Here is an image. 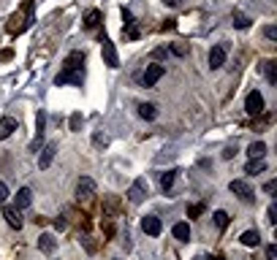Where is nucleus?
Wrapping results in <instances>:
<instances>
[{
	"label": "nucleus",
	"instance_id": "nucleus-1",
	"mask_svg": "<svg viewBox=\"0 0 277 260\" xmlns=\"http://www.w3.org/2000/svg\"><path fill=\"white\" fill-rule=\"evenodd\" d=\"M84 52H71L63 63V71L55 76V84L57 87H65V84H73V87H82L84 82Z\"/></svg>",
	"mask_w": 277,
	"mask_h": 260
},
{
	"label": "nucleus",
	"instance_id": "nucleus-2",
	"mask_svg": "<svg viewBox=\"0 0 277 260\" xmlns=\"http://www.w3.org/2000/svg\"><path fill=\"white\" fill-rule=\"evenodd\" d=\"M33 22H36V0H25V3L19 6V14H14L9 19V33L11 36H19V33H25Z\"/></svg>",
	"mask_w": 277,
	"mask_h": 260
},
{
	"label": "nucleus",
	"instance_id": "nucleus-3",
	"mask_svg": "<svg viewBox=\"0 0 277 260\" xmlns=\"http://www.w3.org/2000/svg\"><path fill=\"white\" fill-rule=\"evenodd\" d=\"M98 41H101V52H104L106 65H109V68H117V65H120V57H117V49H114L112 38L106 36V33H101V36H98Z\"/></svg>",
	"mask_w": 277,
	"mask_h": 260
},
{
	"label": "nucleus",
	"instance_id": "nucleus-4",
	"mask_svg": "<svg viewBox=\"0 0 277 260\" xmlns=\"http://www.w3.org/2000/svg\"><path fill=\"white\" fill-rule=\"evenodd\" d=\"M228 190H231L234 195L239 198V201H245V203H253V201H255V192H253V187H250L245 179H231Z\"/></svg>",
	"mask_w": 277,
	"mask_h": 260
},
{
	"label": "nucleus",
	"instance_id": "nucleus-5",
	"mask_svg": "<svg viewBox=\"0 0 277 260\" xmlns=\"http://www.w3.org/2000/svg\"><path fill=\"white\" fill-rule=\"evenodd\" d=\"M163 76H166V68H163V65H158V63L147 65L144 73H141V87H155Z\"/></svg>",
	"mask_w": 277,
	"mask_h": 260
},
{
	"label": "nucleus",
	"instance_id": "nucleus-6",
	"mask_svg": "<svg viewBox=\"0 0 277 260\" xmlns=\"http://www.w3.org/2000/svg\"><path fill=\"white\" fill-rule=\"evenodd\" d=\"M125 195H128V201H131V203H141V201H144V198L147 195H150V187H147V179H136V182H133L131 184V187H128V192H125Z\"/></svg>",
	"mask_w": 277,
	"mask_h": 260
},
{
	"label": "nucleus",
	"instance_id": "nucleus-7",
	"mask_svg": "<svg viewBox=\"0 0 277 260\" xmlns=\"http://www.w3.org/2000/svg\"><path fill=\"white\" fill-rule=\"evenodd\" d=\"M245 111L250 117H258L263 114V95L258 90H253V92H247V101H245Z\"/></svg>",
	"mask_w": 277,
	"mask_h": 260
},
{
	"label": "nucleus",
	"instance_id": "nucleus-8",
	"mask_svg": "<svg viewBox=\"0 0 277 260\" xmlns=\"http://www.w3.org/2000/svg\"><path fill=\"white\" fill-rule=\"evenodd\" d=\"M226 57H228V46L226 44L212 46V52H209V68H212V71L223 68V65H226Z\"/></svg>",
	"mask_w": 277,
	"mask_h": 260
},
{
	"label": "nucleus",
	"instance_id": "nucleus-9",
	"mask_svg": "<svg viewBox=\"0 0 277 260\" xmlns=\"http://www.w3.org/2000/svg\"><path fill=\"white\" fill-rule=\"evenodd\" d=\"M44 128H46V111L38 109V117H36V138H33L30 144V152H38L44 144Z\"/></svg>",
	"mask_w": 277,
	"mask_h": 260
},
{
	"label": "nucleus",
	"instance_id": "nucleus-10",
	"mask_svg": "<svg viewBox=\"0 0 277 260\" xmlns=\"http://www.w3.org/2000/svg\"><path fill=\"white\" fill-rule=\"evenodd\" d=\"M93 195H96V179L82 176L76 182V198L79 201H87V198H93Z\"/></svg>",
	"mask_w": 277,
	"mask_h": 260
},
{
	"label": "nucleus",
	"instance_id": "nucleus-11",
	"mask_svg": "<svg viewBox=\"0 0 277 260\" xmlns=\"http://www.w3.org/2000/svg\"><path fill=\"white\" fill-rule=\"evenodd\" d=\"M38 152H41V155H38V168L46 171L52 165V160H55V155H57V141H49L44 149H38Z\"/></svg>",
	"mask_w": 277,
	"mask_h": 260
},
{
	"label": "nucleus",
	"instance_id": "nucleus-12",
	"mask_svg": "<svg viewBox=\"0 0 277 260\" xmlns=\"http://www.w3.org/2000/svg\"><path fill=\"white\" fill-rule=\"evenodd\" d=\"M123 38H131V41H136V38H139V28H136L133 14L128 9H123Z\"/></svg>",
	"mask_w": 277,
	"mask_h": 260
},
{
	"label": "nucleus",
	"instance_id": "nucleus-13",
	"mask_svg": "<svg viewBox=\"0 0 277 260\" xmlns=\"http://www.w3.org/2000/svg\"><path fill=\"white\" fill-rule=\"evenodd\" d=\"M141 230H144L147 236H160L163 225H160V219L155 214H147V217H141Z\"/></svg>",
	"mask_w": 277,
	"mask_h": 260
},
{
	"label": "nucleus",
	"instance_id": "nucleus-14",
	"mask_svg": "<svg viewBox=\"0 0 277 260\" xmlns=\"http://www.w3.org/2000/svg\"><path fill=\"white\" fill-rule=\"evenodd\" d=\"M30 203H33V192H30V187H22V190L14 195V209L22 211V209H28Z\"/></svg>",
	"mask_w": 277,
	"mask_h": 260
},
{
	"label": "nucleus",
	"instance_id": "nucleus-15",
	"mask_svg": "<svg viewBox=\"0 0 277 260\" xmlns=\"http://www.w3.org/2000/svg\"><path fill=\"white\" fill-rule=\"evenodd\" d=\"M17 128H19V122L14 117H3V119H0V141H6V138H9Z\"/></svg>",
	"mask_w": 277,
	"mask_h": 260
},
{
	"label": "nucleus",
	"instance_id": "nucleus-16",
	"mask_svg": "<svg viewBox=\"0 0 277 260\" xmlns=\"http://www.w3.org/2000/svg\"><path fill=\"white\" fill-rule=\"evenodd\" d=\"M101 19H104V14H101L98 9H90L84 14V30H98L101 28Z\"/></svg>",
	"mask_w": 277,
	"mask_h": 260
},
{
	"label": "nucleus",
	"instance_id": "nucleus-17",
	"mask_svg": "<svg viewBox=\"0 0 277 260\" xmlns=\"http://www.w3.org/2000/svg\"><path fill=\"white\" fill-rule=\"evenodd\" d=\"M3 217H6V222L11 225V228H22V214H19V209H14V206H6L3 209Z\"/></svg>",
	"mask_w": 277,
	"mask_h": 260
},
{
	"label": "nucleus",
	"instance_id": "nucleus-18",
	"mask_svg": "<svg viewBox=\"0 0 277 260\" xmlns=\"http://www.w3.org/2000/svg\"><path fill=\"white\" fill-rule=\"evenodd\" d=\"M55 236H52V233H41V236H38V249L44 252V255H52V252H55Z\"/></svg>",
	"mask_w": 277,
	"mask_h": 260
},
{
	"label": "nucleus",
	"instance_id": "nucleus-19",
	"mask_svg": "<svg viewBox=\"0 0 277 260\" xmlns=\"http://www.w3.org/2000/svg\"><path fill=\"white\" fill-rule=\"evenodd\" d=\"M171 236L177 238V241H191V225H188V222H177L171 228Z\"/></svg>",
	"mask_w": 277,
	"mask_h": 260
},
{
	"label": "nucleus",
	"instance_id": "nucleus-20",
	"mask_svg": "<svg viewBox=\"0 0 277 260\" xmlns=\"http://www.w3.org/2000/svg\"><path fill=\"white\" fill-rule=\"evenodd\" d=\"M261 71H263V76H266V82L274 87L277 84V63L274 60H266V63L261 65Z\"/></svg>",
	"mask_w": 277,
	"mask_h": 260
},
{
	"label": "nucleus",
	"instance_id": "nucleus-21",
	"mask_svg": "<svg viewBox=\"0 0 277 260\" xmlns=\"http://www.w3.org/2000/svg\"><path fill=\"white\" fill-rule=\"evenodd\" d=\"M174 179H177V168H171V171H163L160 173V190L168 192L174 187Z\"/></svg>",
	"mask_w": 277,
	"mask_h": 260
},
{
	"label": "nucleus",
	"instance_id": "nucleus-22",
	"mask_svg": "<svg viewBox=\"0 0 277 260\" xmlns=\"http://www.w3.org/2000/svg\"><path fill=\"white\" fill-rule=\"evenodd\" d=\"M239 241L245 244V246H258V244H261V233H258V230H245V233L239 236Z\"/></svg>",
	"mask_w": 277,
	"mask_h": 260
},
{
	"label": "nucleus",
	"instance_id": "nucleus-23",
	"mask_svg": "<svg viewBox=\"0 0 277 260\" xmlns=\"http://www.w3.org/2000/svg\"><path fill=\"white\" fill-rule=\"evenodd\" d=\"M266 171V163H263V157H255L250 160V163L245 165V173H250V176H255V173H263Z\"/></svg>",
	"mask_w": 277,
	"mask_h": 260
},
{
	"label": "nucleus",
	"instance_id": "nucleus-24",
	"mask_svg": "<svg viewBox=\"0 0 277 260\" xmlns=\"http://www.w3.org/2000/svg\"><path fill=\"white\" fill-rule=\"evenodd\" d=\"M139 117L141 119H155L158 117V106L155 103H139Z\"/></svg>",
	"mask_w": 277,
	"mask_h": 260
},
{
	"label": "nucleus",
	"instance_id": "nucleus-25",
	"mask_svg": "<svg viewBox=\"0 0 277 260\" xmlns=\"http://www.w3.org/2000/svg\"><path fill=\"white\" fill-rule=\"evenodd\" d=\"M247 155H250V160L263 157V155H266V144H263V141H253V144L247 146Z\"/></svg>",
	"mask_w": 277,
	"mask_h": 260
},
{
	"label": "nucleus",
	"instance_id": "nucleus-26",
	"mask_svg": "<svg viewBox=\"0 0 277 260\" xmlns=\"http://www.w3.org/2000/svg\"><path fill=\"white\" fill-rule=\"evenodd\" d=\"M234 28H239V30H247V28H250V17L239 14V11H234Z\"/></svg>",
	"mask_w": 277,
	"mask_h": 260
},
{
	"label": "nucleus",
	"instance_id": "nucleus-27",
	"mask_svg": "<svg viewBox=\"0 0 277 260\" xmlns=\"http://www.w3.org/2000/svg\"><path fill=\"white\" fill-rule=\"evenodd\" d=\"M215 225H218V228L223 230V228H226V225H228V214H226V211H223V209H218V211H215Z\"/></svg>",
	"mask_w": 277,
	"mask_h": 260
},
{
	"label": "nucleus",
	"instance_id": "nucleus-28",
	"mask_svg": "<svg viewBox=\"0 0 277 260\" xmlns=\"http://www.w3.org/2000/svg\"><path fill=\"white\" fill-rule=\"evenodd\" d=\"M68 125H71L73 133H79V130H82V125H84V117L76 111V114H71V122H68Z\"/></svg>",
	"mask_w": 277,
	"mask_h": 260
},
{
	"label": "nucleus",
	"instance_id": "nucleus-29",
	"mask_svg": "<svg viewBox=\"0 0 277 260\" xmlns=\"http://www.w3.org/2000/svg\"><path fill=\"white\" fill-rule=\"evenodd\" d=\"M204 214V203H193V206H188V217L196 219V217H201Z\"/></svg>",
	"mask_w": 277,
	"mask_h": 260
},
{
	"label": "nucleus",
	"instance_id": "nucleus-30",
	"mask_svg": "<svg viewBox=\"0 0 277 260\" xmlns=\"http://www.w3.org/2000/svg\"><path fill=\"white\" fill-rule=\"evenodd\" d=\"M263 36H266V41H277V28L274 25H266V28H263Z\"/></svg>",
	"mask_w": 277,
	"mask_h": 260
},
{
	"label": "nucleus",
	"instance_id": "nucleus-31",
	"mask_svg": "<svg viewBox=\"0 0 277 260\" xmlns=\"http://www.w3.org/2000/svg\"><path fill=\"white\" fill-rule=\"evenodd\" d=\"M266 222H269V225L277 222V206H274V203L269 206V211H266Z\"/></svg>",
	"mask_w": 277,
	"mask_h": 260
},
{
	"label": "nucleus",
	"instance_id": "nucleus-32",
	"mask_svg": "<svg viewBox=\"0 0 277 260\" xmlns=\"http://www.w3.org/2000/svg\"><path fill=\"white\" fill-rule=\"evenodd\" d=\"M93 144H96V146H106V144H109V138H106L104 133H96V136H93Z\"/></svg>",
	"mask_w": 277,
	"mask_h": 260
},
{
	"label": "nucleus",
	"instance_id": "nucleus-33",
	"mask_svg": "<svg viewBox=\"0 0 277 260\" xmlns=\"http://www.w3.org/2000/svg\"><path fill=\"white\" fill-rule=\"evenodd\" d=\"M9 201V187H6V182H0V206Z\"/></svg>",
	"mask_w": 277,
	"mask_h": 260
},
{
	"label": "nucleus",
	"instance_id": "nucleus-34",
	"mask_svg": "<svg viewBox=\"0 0 277 260\" xmlns=\"http://www.w3.org/2000/svg\"><path fill=\"white\" fill-rule=\"evenodd\" d=\"M274 190H277V182H274V179H269V182L263 184V192H266V195H272Z\"/></svg>",
	"mask_w": 277,
	"mask_h": 260
},
{
	"label": "nucleus",
	"instance_id": "nucleus-35",
	"mask_svg": "<svg viewBox=\"0 0 277 260\" xmlns=\"http://www.w3.org/2000/svg\"><path fill=\"white\" fill-rule=\"evenodd\" d=\"M236 155V146H226V149H223V160H231Z\"/></svg>",
	"mask_w": 277,
	"mask_h": 260
},
{
	"label": "nucleus",
	"instance_id": "nucleus-36",
	"mask_svg": "<svg viewBox=\"0 0 277 260\" xmlns=\"http://www.w3.org/2000/svg\"><path fill=\"white\" fill-rule=\"evenodd\" d=\"M274 257H277V246L269 244V246H266V260H274Z\"/></svg>",
	"mask_w": 277,
	"mask_h": 260
},
{
	"label": "nucleus",
	"instance_id": "nucleus-37",
	"mask_svg": "<svg viewBox=\"0 0 277 260\" xmlns=\"http://www.w3.org/2000/svg\"><path fill=\"white\" fill-rule=\"evenodd\" d=\"M166 55H168L166 46H160V49H155V52H152V57H155V60H160V57H166Z\"/></svg>",
	"mask_w": 277,
	"mask_h": 260
},
{
	"label": "nucleus",
	"instance_id": "nucleus-38",
	"mask_svg": "<svg viewBox=\"0 0 277 260\" xmlns=\"http://www.w3.org/2000/svg\"><path fill=\"white\" fill-rule=\"evenodd\" d=\"M11 57H14V52H11V49H6V52H0V60H11Z\"/></svg>",
	"mask_w": 277,
	"mask_h": 260
},
{
	"label": "nucleus",
	"instance_id": "nucleus-39",
	"mask_svg": "<svg viewBox=\"0 0 277 260\" xmlns=\"http://www.w3.org/2000/svg\"><path fill=\"white\" fill-rule=\"evenodd\" d=\"M163 3H166V6H179L182 0H163Z\"/></svg>",
	"mask_w": 277,
	"mask_h": 260
},
{
	"label": "nucleus",
	"instance_id": "nucleus-40",
	"mask_svg": "<svg viewBox=\"0 0 277 260\" xmlns=\"http://www.w3.org/2000/svg\"><path fill=\"white\" fill-rule=\"evenodd\" d=\"M215 260H223V257H220V255H218V257H215Z\"/></svg>",
	"mask_w": 277,
	"mask_h": 260
}]
</instances>
